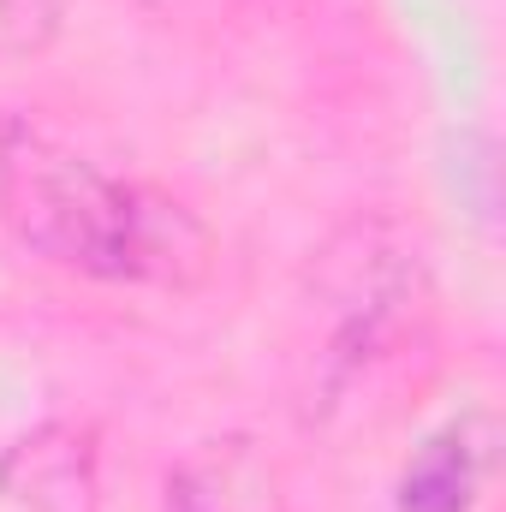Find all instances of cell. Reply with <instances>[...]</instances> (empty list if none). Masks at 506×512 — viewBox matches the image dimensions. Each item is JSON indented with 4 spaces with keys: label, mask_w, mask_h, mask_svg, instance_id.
<instances>
[{
    "label": "cell",
    "mask_w": 506,
    "mask_h": 512,
    "mask_svg": "<svg viewBox=\"0 0 506 512\" xmlns=\"http://www.w3.org/2000/svg\"><path fill=\"white\" fill-rule=\"evenodd\" d=\"M0 495L30 512H96V441L72 423H42L0 453Z\"/></svg>",
    "instance_id": "2"
},
{
    "label": "cell",
    "mask_w": 506,
    "mask_h": 512,
    "mask_svg": "<svg viewBox=\"0 0 506 512\" xmlns=\"http://www.w3.org/2000/svg\"><path fill=\"white\" fill-rule=\"evenodd\" d=\"M167 495L179 512H286L280 477L251 441H209L167 477Z\"/></svg>",
    "instance_id": "4"
},
{
    "label": "cell",
    "mask_w": 506,
    "mask_h": 512,
    "mask_svg": "<svg viewBox=\"0 0 506 512\" xmlns=\"http://www.w3.org/2000/svg\"><path fill=\"white\" fill-rule=\"evenodd\" d=\"M495 471V423L483 411L435 429L399 471L393 512H471Z\"/></svg>",
    "instance_id": "3"
},
{
    "label": "cell",
    "mask_w": 506,
    "mask_h": 512,
    "mask_svg": "<svg viewBox=\"0 0 506 512\" xmlns=\"http://www.w3.org/2000/svg\"><path fill=\"white\" fill-rule=\"evenodd\" d=\"M60 30V0H0V54H36Z\"/></svg>",
    "instance_id": "5"
},
{
    "label": "cell",
    "mask_w": 506,
    "mask_h": 512,
    "mask_svg": "<svg viewBox=\"0 0 506 512\" xmlns=\"http://www.w3.org/2000/svg\"><path fill=\"white\" fill-rule=\"evenodd\" d=\"M0 221L24 251L90 280L191 292L215 268V239L185 203L114 179L18 120H0Z\"/></svg>",
    "instance_id": "1"
}]
</instances>
